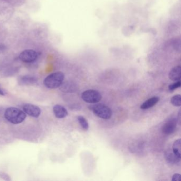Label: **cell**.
I'll return each instance as SVG.
<instances>
[{"label": "cell", "mask_w": 181, "mask_h": 181, "mask_svg": "<svg viewBox=\"0 0 181 181\" xmlns=\"http://www.w3.org/2000/svg\"><path fill=\"white\" fill-rule=\"evenodd\" d=\"M4 117L9 122L14 124H18L25 121L26 115L24 111L16 107H11L6 109Z\"/></svg>", "instance_id": "cell-1"}, {"label": "cell", "mask_w": 181, "mask_h": 181, "mask_svg": "<svg viewBox=\"0 0 181 181\" xmlns=\"http://www.w3.org/2000/svg\"><path fill=\"white\" fill-rule=\"evenodd\" d=\"M64 74L62 72H56L49 74L45 78L44 83L49 89H55L61 85L64 79Z\"/></svg>", "instance_id": "cell-2"}, {"label": "cell", "mask_w": 181, "mask_h": 181, "mask_svg": "<svg viewBox=\"0 0 181 181\" xmlns=\"http://www.w3.org/2000/svg\"><path fill=\"white\" fill-rule=\"evenodd\" d=\"M89 109L95 115L104 120H109L112 115L111 108L104 104H98L90 106Z\"/></svg>", "instance_id": "cell-3"}, {"label": "cell", "mask_w": 181, "mask_h": 181, "mask_svg": "<svg viewBox=\"0 0 181 181\" xmlns=\"http://www.w3.org/2000/svg\"><path fill=\"white\" fill-rule=\"evenodd\" d=\"M81 98L84 102L87 103L96 104L100 102L102 98V96L98 91L90 89L83 92L81 95Z\"/></svg>", "instance_id": "cell-4"}, {"label": "cell", "mask_w": 181, "mask_h": 181, "mask_svg": "<svg viewBox=\"0 0 181 181\" xmlns=\"http://www.w3.org/2000/svg\"><path fill=\"white\" fill-rule=\"evenodd\" d=\"M38 54L37 52L33 49H26L20 54V60L25 63H32L35 61L38 58Z\"/></svg>", "instance_id": "cell-5"}, {"label": "cell", "mask_w": 181, "mask_h": 181, "mask_svg": "<svg viewBox=\"0 0 181 181\" xmlns=\"http://www.w3.org/2000/svg\"><path fill=\"white\" fill-rule=\"evenodd\" d=\"M177 121L175 118H171L167 121L162 127V133L165 135H171L176 129Z\"/></svg>", "instance_id": "cell-6"}, {"label": "cell", "mask_w": 181, "mask_h": 181, "mask_svg": "<svg viewBox=\"0 0 181 181\" xmlns=\"http://www.w3.org/2000/svg\"><path fill=\"white\" fill-rule=\"evenodd\" d=\"M23 109L24 112L26 114L33 118H38L41 115V111L40 108L34 105L26 104L23 106Z\"/></svg>", "instance_id": "cell-7"}, {"label": "cell", "mask_w": 181, "mask_h": 181, "mask_svg": "<svg viewBox=\"0 0 181 181\" xmlns=\"http://www.w3.org/2000/svg\"><path fill=\"white\" fill-rule=\"evenodd\" d=\"M59 87L62 92L64 93H74L78 88L77 85L72 81L63 82Z\"/></svg>", "instance_id": "cell-8"}, {"label": "cell", "mask_w": 181, "mask_h": 181, "mask_svg": "<svg viewBox=\"0 0 181 181\" xmlns=\"http://www.w3.org/2000/svg\"><path fill=\"white\" fill-rule=\"evenodd\" d=\"M53 112L54 113L55 116L58 118H65L68 114V111L65 107L60 105H56L54 106Z\"/></svg>", "instance_id": "cell-9"}, {"label": "cell", "mask_w": 181, "mask_h": 181, "mask_svg": "<svg viewBox=\"0 0 181 181\" xmlns=\"http://www.w3.org/2000/svg\"><path fill=\"white\" fill-rule=\"evenodd\" d=\"M169 78L173 81L180 80L181 78V67L179 65L174 67L169 73Z\"/></svg>", "instance_id": "cell-10"}, {"label": "cell", "mask_w": 181, "mask_h": 181, "mask_svg": "<svg viewBox=\"0 0 181 181\" xmlns=\"http://www.w3.org/2000/svg\"><path fill=\"white\" fill-rule=\"evenodd\" d=\"M37 82V80L35 77L29 76H23L19 80V83L21 85H33Z\"/></svg>", "instance_id": "cell-11"}, {"label": "cell", "mask_w": 181, "mask_h": 181, "mask_svg": "<svg viewBox=\"0 0 181 181\" xmlns=\"http://www.w3.org/2000/svg\"><path fill=\"white\" fill-rule=\"evenodd\" d=\"M159 97H157V96H155V97L150 98L148 100H146L145 102L143 103L141 105V109H149L150 108L154 106L155 105H156L157 103L159 102Z\"/></svg>", "instance_id": "cell-12"}, {"label": "cell", "mask_w": 181, "mask_h": 181, "mask_svg": "<svg viewBox=\"0 0 181 181\" xmlns=\"http://www.w3.org/2000/svg\"><path fill=\"white\" fill-rule=\"evenodd\" d=\"M165 158L167 162L171 163H176L180 162V158L176 156L174 154L173 151H170L166 152L165 153Z\"/></svg>", "instance_id": "cell-13"}, {"label": "cell", "mask_w": 181, "mask_h": 181, "mask_svg": "<svg viewBox=\"0 0 181 181\" xmlns=\"http://www.w3.org/2000/svg\"><path fill=\"white\" fill-rule=\"evenodd\" d=\"M172 151L176 156L181 158V139L176 140L173 145Z\"/></svg>", "instance_id": "cell-14"}, {"label": "cell", "mask_w": 181, "mask_h": 181, "mask_svg": "<svg viewBox=\"0 0 181 181\" xmlns=\"http://www.w3.org/2000/svg\"><path fill=\"white\" fill-rule=\"evenodd\" d=\"M78 121L80 123L81 127L83 128V129L86 131L89 129V123L88 121H87L86 119L83 116H78L77 117Z\"/></svg>", "instance_id": "cell-15"}, {"label": "cell", "mask_w": 181, "mask_h": 181, "mask_svg": "<svg viewBox=\"0 0 181 181\" xmlns=\"http://www.w3.org/2000/svg\"><path fill=\"white\" fill-rule=\"evenodd\" d=\"M171 104L176 107H179L181 105V96L180 95H174L171 99Z\"/></svg>", "instance_id": "cell-16"}, {"label": "cell", "mask_w": 181, "mask_h": 181, "mask_svg": "<svg viewBox=\"0 0 181 181\" xmlns=\"http://www.w3.org/2000/svg\"><path fill=\"white\" fill-rule=\"evenodd\" d=\"M181 83L180 80L177 81L176 83L170 84V85L169 86L168 89H169V90L172 91V90H175L176 89L179 88V87H181Z\"/></svg>", "instance_id": "cell-17"}, {"label": "cell", "mask_w": 181, "mask_h": 181, "mask_svg": "<svg viewBox=\"0 0 181 181\" xmlns=\"http://www.w3.org/2000/svg\"><path fill=\"white\" fill-rule=\"evenodd\" d=\"M172 181H181V175L179 174H175L173 175L172 178Z\"/></svg>", "instance_id": "cell-18"}, {"label": "cell", "mask_w": 181, "mask_h": 181, "mask_svg": "<svg viewBox=\"0 0 181 181\" xmlns=\"http://www.w3.org/2000/svg\"><path fill=\"white\" fill-rule=\"evenodd\" d=\"M0 176L3 178L4 180H7V181L10 180L9 176L7 174H5V173H1L0 174Z\"/></svg>", "instance_id": "cell-19"}, {"label": "cell", "mask_w": 181, "mask_h": 181, "mask_svg": "<svg viewBox=\"0 0 181 181\" xmlns=\"http://www.w3.org/2000/svg\"><path fill=\"white\" fill-rule=\"evenodd\" d=\"M176 121H177V123L178 122L179 125L181 124V112H180V111H179V112H178V118H177Z\"/></svg>", "instance_id": "cell-20"}, {"label": "cell", "mask_w": 181, "mask_h": 181, "mask_svg": "<svg viewBox=\"0 0 181 181\" xmlns=\"http://www.w3.org/2000/svg\"><path fill=\"white\" fill-rule=\"evenodd\" d=\"M5 95V92L1 88H0V95L1 96H4Z\"/></svg>", "instance_id": "cell-21"}]
</instances>
